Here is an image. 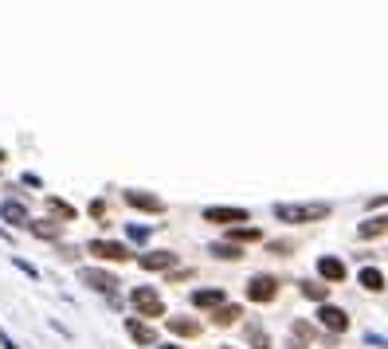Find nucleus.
Wrapping results in <instances>:
<instances>
[{
  "label": "nucleus",
  "instance_id": "nucleus-1",
  "mask_svg": "<svg viewBox=\"0 0 388 349\" xmlns=\"http://www.w3.org/2000/svg\"><path fill=\"white\" fill-rule=\"evenodd\" d=\"M129 306H134V314H138V318H145V322H157V318H165V314H169L157 287H134V290H129Z\"/></svg>",
  "mask_w": 388,
  "mask_h": 349
},
{
  "label": "nucleus",
  "instance_id": "nucleus-2",
  "mask_svg": "<svg viewBox=\"0 0 388 349\" xmlns=\"http://www.w3.org/2000/svg\"><path fill=\"white\" fill-rule=\"evenodd\" d=\"M329 204H275V220H282V224H318V220L329 216Z\"/></svg>",
  "mask_w": 388,
  "mask_h": 349
},
{
  "label": "nucleus",
  "instance_id": "nucleus-3",
  "mask_svg": "<svg viewBox=\"0 0 388 349\" xmlns=\"http://www.w3.org/2000/svg\"><path fill=\"white\" fill-rule=\"evenodd\" d=\"M82 251H87V255H94L99 263H129V259H134V248H129L126 240H106V236L90 240Z\"/></svg>",
  "mask_w": 388,
  "mask_h": 349
},
{
  "label": "nucleus",
  "instance_id": "nucleus-4",
  "mask_svg": "<svg viewBox=\"0 0 388 349\" xmlns=\"http://www.w3.org/2000/svg\"><path fill=\"white\" fill-rule=\"evenodd\" d=\"M79 283L87 290H94V294H102V299L118 294V287H122V279L114 275V271H106V267H79Z\"/></svg>",
  "mask_w": 388,
  "mask_h": 349
},
{
  "label": "nucleus",
  "instance_id": "nucleus-5",
  "mask_svg": "<svg viewBox=\"0 0 388 349\" xmlns=\"http://www.w3.org/2000/svg\"><path fill=\"white\" fill-rule=\"evenodd\" d=\"M122 200H126L134 212H145V216H165V212H169V204H165L157 192H145V189H126Z\"/></svg>",
  "mask_w": 388,
  "mask_h": 349
},
{
  "label": "nucleus",
  "instance_id": "nucleus-6",
  "mask_svg": "<svg viewBox=\"0 0 388 349\" xmlns=\"http://www.w3.org/2000/svg\"><path fill=\"white\" fill-rule=\"evenodd\" d=\"M141 271H153V275H169L173 267H180V255L177 251H165V248H153V251H141L134 255Z\"/></svg>",
  "mask_w": 388,
  "mask_h": 349
},
{
  "label": "nucleus",
  "instance_id": "nucleus-7",
  "mask_svg": "<svg viewBox=\"0 0 388 349\" xmlns=\"http://www.w3.org/2000/svg\"><path fill=\"white\" fill-rule=\"evenodd\" d=\"M0 224H8V228H16V232H28V224H31L28 204H24L20 197H4L0 200Z\"/></svg>",
  "mask_w": 388,
  "mask_h": 349
},
{
  "label": "nucleus",
  "instance_id": "nucleus-8",
  "mask_svg": "<svg viewBox=\"0 0 388 349\" xmlns=\"http://www.w3.org/2000/svg\"><path fill=\"white\" fill-rule=\"evenodd\" d=\"M243 294H247V302H275V299H279V279L259 271V275H251V279H247Z\"/></svg>",
  "mask_w": 388,
  "mask_h": 349
},
{
  "label": "nucleus",
  "instance_id": "nucleus-9",
  "mask_svg": "<svg viewBox=\"0 0 388 349\" xmlns=\"http://www.w3.org/2000/svg\"><path fill=\"white\" fill-rule=\"evenodd\" d=\"M204 224H224V228H236V224H247L251 212L247 208H228V204H212V208L200 212Z\"/></svg>",
  "mask_w": 388,
  "mask_h": 349
},
{
  "label": "nucleus",
  "instance_id": "nucleus-10",
  "mask_svg": "<svg viewBox=\"0 0 388 349\" xmlns=\"http://www.w3.org/2000/svg\"><path fill=\"white\" fill-rule=\"evenodd\" d=\"M224 302H228V290L224 287H196L189 294L192 310H216V306H224Z\"/></svg>",
  "mask_w": 388,
  "mask_h": 349
},
{
  "label": "nucleus",
  "instance_id": "nucleus-11",
  "mask_svg": "<svg viewBox=\"0 0 388 349\" xmlns=\"http://www.w3.org/2000/svg\"><path fill=\"white\" fill-rule=\"evenodd\" d=\"M126 326V338L134 341V346H157V329H153V322H145V318H126L122 322Z\"/></svg>",
  "mask_w": 388,
  "mask_h": 349
},
{
  "label": "nucleus",
  "instance_id": "nucleus-12",
  "mask_svg": "<svg viewBox=\"0 0 388 349\" xmlns=\"http://www.w3.org/2000/svg\"><path fill=\"white\" fill-rule=\"evenodd\" d=\"M318 322H322V329H329V334H345L349 329V314L341 306H333V302H322L318 306Z\"/></svg>",
  "mask_w": 388,
  "mask_h": 349
},
{
  "label": "nucleus",
  "instance_id": "nucleus-13",
  "mask_svg": "<svg viewBox=\"0 0 388 349\" xmlns=\"http://www.w3.org/2000/svg\"><path fill=\"white\" fill-rule=\"evenodd\" d=\"M28 236H36V240H43V243H59V240H63V224H59V220H51V216L31 220V224H28Z\"/></svg>",
  "mask_w": 388,
  "mask_h": 349
},
{
  "label": "nucleus",
  "instance_id": "nucleus-14",
  "mask_svg": "<svg viewBox=\"0 0 388 349\" xmlns=\"http://www.w3.org/2000/svg\"><path fill=\"white\" fill-rule=\"evenodd\" d=\"M165 329H169L173 338H200V322L196 318H185V314H173V318H165Z\"/></svg>",
  "mask_w": 388,
  "mask_h": 349
},
{
  "label": "nucleus",
  "instance_id": "nucleus-15",
  "mask_svg": "<svg viewBox=\"0 0 388 349\" xmlns=\"http://www.w3.org/2000/svg\"><path fill=\"white\" fill-rule=\"evenodd\" d=\"M287 346H290V349H310V346H314V326H310L306 318H294Z\"/></svg>",
  "mask_w": 388,
  "mask_h": 349
},
{
  "label": "nucleus",
  "instance_id": "nucleus-16",
  "mask_svg": "<svg viewBox=\"0 0 388 349\" xmlns=\"http://www.w3.org/2000/svg\"><path fill=\"white\" fill-rule=\"evenodd\" d=\"M43 204H48L51 220H59V224H75V216H79V208H75L71 200H63V197H48Z\"/></svg>",
  "mask_w": 388,
  "mask_h": 349
},
{
  "label": "nucleus",
  "instance_id": "nucleus-17",
  "mask_svg": "<svg viewBox=\"0 0 388 349\" xmlns=\"http://www.w3.org/2000/svg\"><path fill=\"white\" fill-rule=\"evenodd\" d=\"M208 255L212 259H224V263H239L243 259V248L231 240H216V243H208Z\"/></svg>",
  "mask_w": 388,
  "mask_h": 349
},
{
  "label": "nucleus",
  "instance_id": "nucleus-18",
  "mask_svg": "<svg viewBox=\"0 0 388 349\" xmlns=\"http://www.w3.org/2000/svg\"><path fill=\"white\" fill-rule=\"evenodd\" d=\"M318 275H322V283H345V263L333 259V255H322V259H318Z\"/></svg>",
  "mask_w": 388,
  "mask_h": 349
},
{
  "label": "nucleus",
  "instance_id": "nucleus-19",
  "mask_svg": "<svg viewBox=\"0 0 388 349\" xmlns=\"http://www.w3.org/2000/svg\"><path fill=\"white\" fill-rule=\"evenodd\" d=\"M380 236H388V216H368L357 228V240H380Z\"/></svg>",
  "mask_w": 388,
  "mask_h": 349
},
{
  "label": "nucleus",
  "instance_id": "nucleus-20",
  "mask_svg": "<svg viewBox=\"0 0 388 349\" xmlns=\"http://www.w3.org/2000/svg\"><path fill=\"white\" fill-rule=\"evenodd\" d=\"M239 318H243V306H239V302H224V306L212 310V322H216V326H236Z\"/></svg>",
  "mask_w": 388,
  "mask_h": 349
},
{
  "label": "nucleus",
  "instance_id": "nucleus-21",
  "mask_svg": "<svg viewBox=\"0 0 388 349\" xmlns=\"http://www.w3.org/2000/svg\"><path fill=\"white\" fill-rule=\"evenodd\" d=\"M228 240L243 248V243H255V240H263V232H259V228H251V224H236V228H228Z\"/></svg>",
  "mask_w": 388,
  "mask_h": 349
},
{
  "label": "nucleus",
  "instance_id": "nucleus-22",
  "mask_svg": "<svg viewBox=\"0 0 388 349\" xmlns=\"http://www.w3.org/2000/svg\"><path fill=\"white\" fill-rule=\"evenodd\" d=\"M299 290H302V294H306V299H314V302H329V287H326V283L302 279V283H299Z\"/></svg>",
  "mask_w": 388,
  "mask_h": 349
},
{
  "label": "nucleus",
  "instance_id": "nucleus-23",
  "mask_svg": "<svg viewBox=\"0 0 388 349\" xmlns=\"http://www.w3.org/2000/svg\"><path fill=\"white\" fill-rule=\"evenodd\" d=\"M126 240L138 243V248H145V243L153 240V228L150 224H126Z\"/></svg>",
  "mask_w": 388,
  "mask_h": 349
},
{
  "label": "nucleus",
  "instance_id": "nucleus-24",
  "mask_svg": "<svg viewBox=\"0 0 388 349\" xmlns=\"http://www.w3.org/2000/svg\"><path fill=\"white\" fill-rule=\"evenodd\" d=\"M243 334H247V349H271V334L263 326H255V322H251Z\"/></svg>",
  "mask_w": 388,
  "mask_h": 349
},
{
  "label": "nucleus",
  "instance_id": "nucleus-25",
  "mask_svg": "<svg viewBox=\"0 0 388 349\" xmlns=\"http://www.w3.org/2000/svg\"><path fill=\"white\" fill-rule=\"evenodd\" d=\"M357 283H361L365 290H385V287H388V283H385V275H380L377 267H365V271L357 275Z\"/></svg>",
  "mask_w": 388,
  "mask_h": 349
},
{
  "label": "nucleus",
  "instance_id": "nucleus-26",
  "mask_svg": "<svg viewBox=\"0 0 388 349\" xmlns=\"http://www.w3.org/2000/svg\"><path fill=\"white\" fill-rule=\"evenodd\" d=\"M12 267H20L28 279H40V267H36V263H28L24 255H12Z\"/></svg>",
  "mask_w": 388,
  "mask_h": 349
},
{
  "label": "nucleus",
  "instance_id": "nucleus-27",
  "mask_svg": "<svg viewBox=\"0 0 388 349\" xmlns=\"http://www.w3.org/2000/svg\"><path fill=\"white\" fill-rule=\"evenodd\" d=\"M90 216H94V220H106V200H102V197H94V200H90Z\"/></svg>",
  "mask_w": 388,
  "mask_h": 349
},
{
  "label": "nucleus",
  "instance_id": "nucleus-28",
  "mask_svg": "<svg viewBox=\"0 0 388 349\" xmlns=\"http://www.w3.org/2000/svg\"><path fill=\"white\" fill-rule=\"evenodd\" d=\"M20 185H24V189H43V177H40V173H24Z\"/></svg>",
  "mask_w": 388,
  "mask_h": 349
},
{
  "label": "nucleus",
  "instance_id": "nucleus-29",
  "mask_svg": "<svg viewBox=\"0 0 388 349\" xmlns=\"http://www.w3.org/2000/svg\"><path fill=\"white\" fill-rule=\"evenodd\" d=\"M0 349H20V346H16V338H12L4 326H0Z\"/></svg>",
  "mask_w": 388,
  "mask_h": 349
},
{
  "label": "nucleus",
  "instance_id": "nucleus-30",
  "mask_svg": "<svg viewBox=\"0 0 388 349\" xmlns=\"http://www.w3.org/2000/svg\"><path fill=\"white\" fill-rule=\"evenodd\" d=\"M153 349H185V346H177V341H157Z\"/></svg>",
  "mask_w": 388,
  "mask_h": 349
},
{
  "label": "nucleus",
  "instance_id": "nucleus-31",
  "mask_svg": "<svg viewBox=\"0 0 388 349\" xmlns=\"http://www.w3.org/2000/svg\"><path fill=\"white\" fill-rule=\"evenodd\" d=\"M0 240H4V243H12V232H8V224H0Z\"/></svg>",
  "mask_w": 388,
  "mask_h": 349
},
{
  "label": "nucleus",
  "instance_id": "nucleus-32",
  "mask_svg": "<svg viewBox=\"0 0 388 349\" xmlns=\"http://www.w3.org/2000/svg\"><path fill=\"white\" fill-rule=\"evenodd\" d=\"M4 161H8V150H4V145H0V165H4Z\"/></svg>",
  "mask_w": 388,
  "mask_h": 349
},
{
  "label": "nucleus",
  "instance_id": "nucleus-33",
  "mask_svg": "<svg viewBox=\"0 0 388 349\" xmlns=\"http://www.w3.org/2000/svg\"><path fill=\"white\" fill-rule=\"evenodd\" d=\"M220 349H231V346H220Z\"/></svg>",
  "mask_w": 388,
  "mask_h": 349
}]
</instances>
